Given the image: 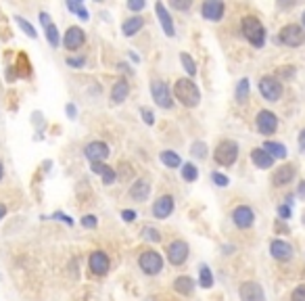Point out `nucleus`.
I'll use <instances>...</instances> for the list:
<instances>
[{
	"label": "nucleus",
	"mask_w": 305,
	"mask_h": 301,
	"mask_svg": "<svg viewBox=\"0 0 305 301\" xmlns=\"http://www.w3.org/2000/svg\"><path fill=\"white\" fill-rule=\"evenodd\" d=\"M270 253L274 259H278V261H289L293 257V247L287 243V240H272V245H270Z\"/></svg>",
	"instance_id": "nucleus-16"
},
{
	"label": "nucleus",
	"mask_w": 305,
	"mask_h": 301,
	"mask_svg": "<svg viewBox=\"0 0 305 301\" xmlns=\"http://www.w3.org/2000/svg\"><path fill=\"white\" fill-rule=\"evenodd\" d=\"M174 95H176V99L184 105V107H197L199 101H201V92H199L197 84L193 80H188V78H182V80L176 82Z\"/></svg>",
	"instance_id": "nucleus-1"
},
{
	"label": "nucleus",
	"mask_w": 305,
	"mask_h": 301,
	"mask_svg": "<svg viewBox=\"0 0 305 301\" xmlns=\"http://www.w3.org/2000/svg\"><path fill=\"white\" fill-rule=\"evenodd\" d=\"M155 9H157V15H159V21H161V27H163V32H165V36H176V29H174V21H171V17H169V13H167V9L161 5V3H157L155 5Z\"/></svg>",
	"instance_id": "nucleus-21"
},
{
	"label": "nucleus",
	"mask_w": 305,
	"mask_h": 301,
	"mask_svg": "<svg viewBox=\"0 0 305 301\" xmlns=\"http://www.w3.org/2000/svg\"><path fill=\"white\" fill-rule=\"evenodd\" d=\"M67 9H69V11H73V13H78V15H80V11H82V9H84V7H82V5H80V3H73V0H69V3H67Z\"/></svg>",
	"instance_id": "nucleus-45"
},
{
	"label": "nucleus",
	"mask_w": 305,
	"mask_h": 301,
	"mask_svg": "<svg viewBox=\"0 0 305 301\" xmlns=\"http://www.w3.org/2000/svg\"><path fill=\"white\" fill-rule=\"evenodd\" d=\"M148 193H150V184H148L146 178L136 180V182L132 184V189H130V197L134 201H146L148 199Z\"/></svg>",
	"instance_id": "nucleus-20"
},
{
	"label": "nucleus",
	"mask_w": 305,
	"mask_h": 301,
	"mask_svg": "<svg viewBox=\"0 0 305 301\" xmlns=\"http://www.w3.org/2000/svg\"><path fill=\"white\" fill-rule=\"evenodd\" d=\"M201 15L209 21H220L224 17V3H220V0H207L201 7Z\"/></svg>",
	"instance_id": "nucleus-15"
},
{
	"label": "nucleus",
	"mask_w": 305,
	"mask_h": 301,
	"mask_svg": "<svg viewBox=\"0 0 305 301\" xmlns=\"http://www.w3.org/2000/svg\"><path fill=\"white\" fill-rule=\"evenodd\" d=\"M121 218H124L126 222H134L136 220V212H132V209H124V212H121Z\"/></svg>",
	"instance_id": "nucleus-44"
},
{
	"label": "nucleus",
	"mask_w": 305,
	"mask_h": 301,
	"mask_svg": "<svg viewBox=\"0 0 305 301\" xmlns=\"http://www.w3.org/2000/svg\"><path fill=\"white\" fill-rule=\"evenodd\" d=\"M263 148L268 150V153H270L274 159H284L287 153H289L284 144H280V142H272V140H268V142L263 144Z\"/></svg>",
	"instance_id": "nucleus-26"
},
{
	"label": "nucleus",
	"mask_w": 305,
	"mask_h": 301,
	"mask_svg": "<svg viewBox=\"0 0 305 301\" xmlns=\"http://www.w3.org/2000/svg\"><path fill=\"white\" fill-rule=\"evenodd\" d=\"M142 25H144L142 17H130L128 21H124V25H121V29H124V34H126L128 38H132L134 34H138V32H140V29H142Z\"/></svg>",
	"instance_id": "nucleus-25"
},
{
	"label": "nucleus",
	"mask_w": 305,
	"mask_h": 301,
	"mask_svg": "<svg viewBox=\"0 0 305 301\" xmlns=\"http://www.w3.org/2000/svg\"><path fill=\"white\" fill-rule=\"evenodd\" d=\"M293 178H295V165L287 163V165H282V167H278L276 172H274L272 184L280 189V186H287L289 182H293Z\"/></svg>",
	"instance_id": "nucleus-18"
},
{
	"label": "nucleus",
	"mask_w": 305,
	"mask_h": 301,
	"mask_svg": "<svg viewBox=\"0 0 305 301\" xmlns=\"http://www.w3.org/2000/svg\"><path fill=\"white\" fill-rule=\"evenodd\" d=\"M67 65H69V67H84V65H86V59H82V57H78V59L67 57Z\"/></svg>",
	"instance_id": "nucleus-41"
},
{
	"label": "nucleus",
	"mask_w": 305,
	"mask_h": 301,
	"mask_svg": "<svg viewBox=\"0 0 305 301\" xmlns=\"http://www.w3.org/2000/svg\"><path fill=\"white\" fill-rule=\"evenodd\" d=\"M92 172H94V174H101L103 184H113L115 178H117L115 170L109 167V165H105V163H92Z\"/></svg>",
	"instance_id": "nucleus-23"
},
{
	"label": "nucleus",
	"mask_w": 305,
	"mask_h": 301,
	"mask_svg": "<svg viewBox=\"0 0 305 301\" xmlns=\"http://www.w3.org/2000/svg\"><path fill=\"white\" fill-rule=\"evenodd\" d=\"M257 130L263 134V136H270L278 130V117L274 115L272 111H259L257 113Z\"/></svg>",
	"instance_id": "nucleus-8"
},
{
	"label": "nucleus",
	"mask_w": 305,
	"mask_h": 301,
	"mask_svg": "<svg viewBox=\"0 0 305 301\" xmlns=\"http://www.w3.org/2000/svg\"><path fill=\"white\" fill-rule=\"evenodd\" d=\"M299 148L305 153V130H301V134H299Z\"/></svg>",
	"instance_id": "nucleus-46"
},
{
	"label": "nucleus",
	"mask_w": 305,
	"mask_h": 301,
	"mask_svg": "<svg viewBox=\"0 0 305 301\" xmlns=\"http://www.w3.org/2000/svg\"><path fill=\"white\" fill-rule=\"evenodd\" d=\"M5 214H7V207H5V205H0V220L5 218Z\"/></svg>",
	"instance_id": "nucleus-49"
},
{
	"label": "nucleus",
	"mask_w": 305,
	"mask_h": 301,
	"mask_svg": "<svg viewBox=\"0 0 305 301\" xmlns=\"http://www.w3.org/2000/svg\"><path fill=\"white\" fill-rule=\"evenodd\" d=\"M232 222L238 226V228H251L253 226V222H255V214H253V209L251 207H247V205H240V207H236L234 212H232Z\"/></svg>",
	"instance_id": "nucleus-11"
},
{
	"label": "nucleus",
	"mask_w": 305,
	"mask_h": 301,
	"mask_svg": "<svg viewBox=\"0 0 305 301\" xmlns=\"http://www.w3.org/2000/svg\"><path fill=\"white\" fill-rule=\"evenodd\" d=\"M240 27H242V34H245V38H247L253 46L261 48V46L265 44V27L261 25V21H259L257 17H253V15L242 17Z\"/></svg>",
	"instance_id": "nucleus-2"
},
{
	"label": "nucleus",
	"mask_w": 305,
	"mask_h": 301,
	"mask_svg": "<svg viewBox=\"0 0 305 301\" xmlns=\"http://www.w3.org/2000/svg\"><path fill=\"white\" fill-rule=\"evenodd\" d=\"M161 161L167 167H180L182 165V159L174 153V150H163V153H161Z\"/></svg>",
	"instance_id": "nucleus-29"
},
{
	"label": "nucleus",
	"mask_w": 305,
	"mask_h": 301,
	"mask_svg": "<svg viewBox=\"0 0 305 301\" xmlns=\"http://www.w3.org/2000/svg\"><path fill=\"white\" fill-rule=\"evenodd\" d=\"M88 266H90V270H92V274L103 276V274L109 272L111 261H109L107 253H103V251H92V253H90V259H88Z\"/></svg>",
	"instance_id": "nucleus-12"
},
{
	"label": "nucleus",
	"mask_w": 305,
	"mask_h": 301,
	"mask_svg": "<svg viewBox=\"0 0 305 301\" xmlns=\"http://www.w3.org/2000/svg\"><path fill=\"white\" fill-rule=\"evenodd\" d=\"M199 283H201L203 289L213 287V274H211V270L207 266H201V270H199Z\"/></svg>",
	"instance_id": "nucleus-28"
},
{
	"label": "nucleus",
	"mask_w": 305,
	"mask_h": 301,
	"mask_svg": "<svg viewBox=\"0 0 305 301\" xmlns=\"http://www.w3.org/2000/svg\"><path fill=\"white\" fill-rule=\"evenodd\" d=\"M291 299H293V301H305V285H299V287L293 291Z\"/></svg>",
	"instance_id": "nucleus-39"
},
{
	"label": "nucleus",
	"mask_w": 305,
	"mask_h": 301,
	"mask_svg": "<svg viewBox=\"0 0 305 301\" xmlns=\"http://www.w3.org/2000/svg\"><path fill=\"white\" fill-rule=\"evenodd\" d=\"M280 42L287 44V46H291V48L301 46V44L305 42V32H303V27H301V25H295V23L284 25V27L280 29Z\"/></svg>",
	"instance_id": "nucleus-6"
},
{
	"label": "nucleus",
	"mask_w": 305,
	"mask_h": 301,
	"mask_svg": "<svg viewBox=\"0 0 305 301\" xmlns=\"http://www.w3.org/2000/svg\"><path fill=\"white\" fill-rule=\"evenodd\" d=\"M140 115H142V119H144V124H146V126H153V124H155V115H153V111H150L148 107H142V109H140Z\"/></svg>",
	"instance_id": "nucleus-37"
},
{
	"label": "nucleus",
	"mask_w": 305,
	"mask_h": 301,
	"mask_svg": "<svg viewBox=\"0 0 305 301\" xmlns=\"http://www.w3.org/2000/svg\"><path fill=\"white\" fill-rule=\"evenodd\" d=\"M174 289L180 293V295H190L195 291V280L190 276H178L174 280Z\"/></svg>",
	"instance_id": "nucleus-24"
},
{
	"label": "nucleus",
	"mask_w": 305,
	"mask_h": 301,
	"mask_svg": "<svg viewBox=\"0 0 305 301\" xmlns=\"http://www.w3.org/2000/svg\"><path fill=\"white\" fill-rule=\"evenodd\" d=\"M251 159H253V163H255L259 170H270V167L274 165V157L268 153L263 146L251 150Z\"/></svg>",
	"instance_id": "nucleus-19"
},
{
	"label": "nucleus",
	"mask_w": 305,
	"mask_h": 301,
	"mask_svg": "<svg viewBox=\"0 0 305 301\" xmlns=\"http://www.w3.org/2000/svg\"><path fill=\"white\" fill-rule=\"evenodd\" d=\"M54 218H59V220H63V222H65V224H69V226L73 224V220H71V218H67V216H63V214H54Z\"/></svg>",
	"instance_id": "nucleus-47"
},
{
	"label": "nucleus",
	"mask_w": 305,
	"mask_h": 301,
	"mask_svg": "<svg viewBox=\"0 0 305 301\" xmlns=\"http://www.w3.org/2000/svg\"><path fill=\"white\" fill-rule=\"evenodd\" d=\"M299 195L305 199V182H301V186H299Z\"/></svg>",
	"instance_id": "nucleus-48"
},
{
	"label": "nucleus",
	"mask_w": 305,
	"mask_h": 301,
	"mask_svg": "<svg viewBox=\"0 0 305 301\" xmlns=\"http://www.w3.org/2000/svg\"><path fill=\"white\" fill-rule=\"evenodd\" d=\"M238 295L242 301H265V295H263V289L259 283H242L240 289H238Z\"/></svg>",
	"instance_id": "nucleus-9"
},
{
	"label": "nucleus",
	"mask_w": 305,
	"mask_h": 301,
	"mask_svg": "<svg viewBox=\"0 0 305 301\" xmlns=\"http://www.w3.org/2000/svg\"><path fill=\"white\" fill-rule=\"evenodd\" d=\"M213 159H216L218 165H232V163H236V159H238V144L234 140H222L216 146Z\"/></svg>",
	"instance_id": "nucleus-3"
},
{
	"label": "nucleus",
	"mask_w": 305,
	"mask_h": 301,
	"mask_svg": "<svg viewBox=\"0 0 305 301\" xmlns=\"http://www.w3.org/2000/svg\"><path fill=\"white\" fill-rule=\"evenodd\" d=\"M128 9H130V11H142V9H144V3H142V0H130Z\"/></svg>",
	"instance_id": "nucleus-42"
},
{
	"label": "nucleus",
	"mask_w": 305,
	"mask_h": 301,
	"mask_svg": "<svg viewBox=\"0 0 305 301\" xmlns=\"http://www.w3.org/2000/svg\"><path fill=\"white\" fill-rule=\"evenodd\" d=\"M171 7L178 11H186L190 9V0H171Z\"/></svg>",
	"instance_id": "nucleus-40"
},
{
	"label": "nucleus",
	"mask_w": 305,
	"mask_h": 301,
	"mask_svg": "<svg viewBox=\"0 0 305 301\" xmlns=\"http://www.w3.org/2000/svg\"><path fill=\"white\" fill-rule=\"evenodd\" d=\"M193 155L197 157V159H205L207 157V146H205V142H195L193 144Z\"/></svg>",
	"instance_id": "nucleus-35"
},
{
	"label": "nucleus",
	"mask_w": 305,
	"mask_h": 301,
	"mask_svg": "<svg viewBox=\"0 0 305 301\" xmlns=\"http://www.w3.org/2000/svg\"><path fill=\"white\" fill-rule=\"evenodd\" d=\"M174 212V197L171 195H163L155 201V205H153V214H155V218L159 220H165L169 218V214Z\"/></svg>",
	"instance_id": "nucleus-17"
},
{
	"label": "nucleus",
	"mask_w": 305,
	"mask_h": 301,
	"mask_svg": "<svg viewBox=\"0 0 305 301\" xmlns=\"http://www.w3.org/2000/svg\"><path fill=\"white\" fill-rule=\"evenodd\" d=\"M247 99H249V80L242 78L236 84V103H245Z\"/></svg>",
	"instance_id": "nucleus-27"
},
{
	"label": "nucleus",
	"mask_w": 305,
	"mask_h": 301,
	"mask_svg": "<svg viewBox=\"0 0 305 301\" xmlns=\"http://www.w3.org/2000/svg\"><path fill=\"white\" fill-rule=\"evenodd\" d=\"M182 178L186 180V182H195V180L199 178V170L195 163H186V165H182Z\"/></svg>",
	"instance_id": "nucleus-30"
},
{
	"label": "nucleus",
	"mask_w": 305,
	"mask_h": 301,
	"mask_svg": "<svg viewBox=\"0 0 305 301\" xmlns=\"http://www.w3.org/2000/svg\"><path fill=\"white\" fill-rule=\"evenodd\" d=\"M278 216H280L282 220H289V218H291V207H289V205H280V207H278Z\"/></svg>",
	"instance_id": "nucleus-43"
},
{
	"label": "nucleus",
	"mask_w": 305,
	"mask_h": 301,
	"mask_svg": "<svg viewBox=\"0 0 305 301\" xmlns=\"http://www.w3.org/2000/svg\"><path fill=\"white\" fill-rule=\"evenodd\" d=\"M97 224H99L97 216H84V218H82V226H84V228L92 230V228H97Z\"/></svg>",
	"instance_id": "nucleus-38"
},
{
	"label": "nucleus",
	"mask_w": 305,
	"mask_h": 301,
	"mask_svg": "<svg viewBox=\"0 0 305 301\" xmlns=\"http://www.w3.org/2000/svg\"><path fill=\"white\" fill-rule=\"evenodd\" d=\"M84 42H86V34H84V29H82V27L73 25V27H69L67 32H65L63 44H65L67 50H78V48L84 46Z\"/></svg>",
	"instance_id": "nucleus-14"
},
{
	"label": "nucleus",
	"mask_w": 305,
	"mask_h": 301,
	"mask_svg": "<svg viewBox=\"0 0 305 301\" xmlns=\"http://www.w3.org/2000/svg\"><path fill=\"white\" fill-rule=\"evenodd\" d=\"M150 95H153V101H155L161 109H171L174 107V101H171V95H169V88L165 82L161 80H153L150 82Z\"/></svg>",
	"instance_id": "nucleus-5"
},
{
	"label": "nucleus",
	"mask_w": 305,
	"mask_h": 301,
	"mask_svg": "<svg viewBox=\"0 0 305 301\" xmlns=\"http://www.w3.org/2000/svg\"><path fill=\"white\" fill-rule=\"evenodd\" d=\"M211 180H213V182H216L218 186H228V182H230V180H228V176H224V174H220V172H213L211 174Z\"/></svg>",
	"instance_id": "nucleus-36"
},
{
	"label": "nucleus",
	"mask_w": 305,
	"mask_h": 301,
	"mask_svg": "<svg viewBox=\"0 0 305 301\" xmlns=\"http://www.w3.org/2000/svg\"><path fill=\"white\" fill-rule=\"evenodd\" d=\"M186 257H188V245L184 243V240H174V243H169V247H167L169 264L180 266V264L186 261Z\"/></svg>",
	"instance_id": "nucleus-10"
},
{
	"label": "nucleus",
	"mask_w": 305,
	"mask_h": 301,
	"mask_svg": "<svg viewBox=\"0 0 305 301\" xmlns=\"http://www.w3.org/2000/svg\"><path fill=\"white\" fill-rule=\"evenodd\" d=\"M259 92H261V97H263L265 101L276 103V101L282 97V84H280L276 78L265 76V78H261V82H259Z\"/></svg>",
	"instance_id": "nucleus-4"
},
{
	"label": "nucleus",
	"mask_w": 305,
	"mask_h": 301,
	"mask_svg": "<svg viewBox=\"0 0 305 301\" xmlns=\"http://www.w3.org/2000/svg\"><path fill=\"white\" fill-rule=\"evenodd\" d=\"M128 95H130V84L126 80H119L111 90V101L113 103H124L128 99Z\"/></svg>",
	"instance_id": "nucleus-22"
},
{
	"label": "nucleus",
	"mask_w": 305,
	"mask_h": 301,
	"mask_svg": "<svg viewBox=\"0 0 305 301\" xmlns=\"http://www.w3.org/2000/svg\"><path fill=\"white\" fill-rule=\"evenodd\" d=\"M180 61H182V65H184V69L188 71V76H195V73H197V65H195V61H193L190 54L182 52V54H180Z\"/></svg>",
	"instance_id": "nucleus-32"
},
{
	"label": "nucleus",
	"mask_w": 305,
	"mask_h": 301,
	"mask_svg": "<svg viewBox=\"0 0 305 301\" xmlns=\"http://www.w3.org/2000/svg\"><path fill=\"white\" fill-rule=\"evenodd\" d=\"M84 153H86V157L92 163H103L109 157V146L105 142H101V140H94V142H90L86 146Z\"/></svg>",
	"instance_id": "nucleus-13"
},
{
	"label": "nucleus",
	"mask_w": 305,
	"mask_h": 301,
	"mask_svg": "<svg viewBox=\"0 0 305 301\" xmlns=\"http://www.w3.org/2000/svg\"><path fill=\"white\" fill-rule=\"evenodd\" d=\"M140 268H142V272L144 274H159L161 272V268H163V259L157 251H144L140 253V259H138Z\"/></svg>",
	"instance_id": "nucleus-7"
},
{
	"label": "nucleus",
	"mask_w": 305,
	"mask_h": 301,
	"mask_svg": "<svg viewBox=\"0 0 305 301\" xmlns=\"http://www.w3.org/2000/svg\"><path fill=\"white\" fill-rule=\"evenodd\" d=\"M3 174H5V167H3V163H0V180H3Z\"/></svg>",
	"instance_id": "nucleus-50"
},
{
	"label": "nucleus",
	"mask_w": 305,
	"mask_h": 301,
	"mask_svg": "<svg viewBox=\"0 0 305 301\" xmlns=\"http://www.w3.org/2000/svg\"><path fill=\"white\" fill-rule=\"evenodd\" d=\"M303 25H305V11H303Z\"/></svg>",
	"instance_id": "nucleus-51"
},
{
	"label": "nucleus",
	"mask_w": 305,
	"mask_h": 301,
	"mask_svg": "<svg viewBox=\"0 0 305 301\" xmlns=\"http://www.w3.org/2000/svg\"><path fill=\"white\" fill-rule=\"evenodd\" d=\"M46 40H48V44L52 46V48H56L59 46V32H56V25L54 23H50V25H46Z\"/></svg>",
	"instance_id": "nucleus-31"
},
{
	"label": "nucleus",
	"mask_w": 305,
	"mask_h": 301,
	"mask_svg": "<svg viewBox=\"0 0 305 301\" xmlns=\"http://www.w3.org/2000/svg\"><path fill=\"white\" fill-rule=\"evenodd\" d=\"M15 21H17V25L23 29V32H25L29 38H36V29H34V25H32V23L25 21L23 17H15Z\"/></svg>",
	"instance_id": "nucleus-33"
},
{
	"label": "nucleus",
	"mask_w": 305,
	"mask_h": 301,
	"mask_svg": "<svg viewBox=\"0 0 305 301\" xmlns=\"http://www.w3.org/2000/svg\"><path fill=\"white\" fill-rule=\"evenodd\" d=\"M142 234H144V238H146V240H153V243H159V240H161V234H159V230H157V228L144 226V228H142Z\"/></svg>",
	"instance_id": "nucleus-34"
}]
</instances>
